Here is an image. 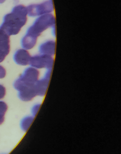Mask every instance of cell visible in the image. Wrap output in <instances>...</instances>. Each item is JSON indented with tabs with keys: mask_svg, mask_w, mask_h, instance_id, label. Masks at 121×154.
Returning a JSON list of instances; mask_svg holds the SVG:
<instances>
[{
	"mask_svg": "<svg viewBox=\"0 0 121 154\" xmlns=\"http://www.w3.org/2000/svg\"><path fill=\"white\" fill-rule=\"evenodd\" d=\"M40 72L34 67H27L13 83V87L18 91V96L23 101H30L37 96L35 85L39 79Z\"/></svg>",
	"mask_w": 121,
	"mask_h": 154,
	"instance_id": "cell-1",
	"label": "cell"
},
{
	"mask_svg": "<svg viewBox=\"0 0 121 154\" xmlns=\"http://www.w3.org/2000/svg\"><path fill=\"white\" fill-rule=\"evenodd\" d=\"M10 51V42H0V63L5 59Z\"/></svg>",
	"mask_w": 121,
	"mask_h": 154,
	"instance_id": "cell-10",
	"label": "cell"
},
{
	"mask_svg": "<svg viewBox=\"0 0 121 154\" xmlns=\"http://www.w3.org/2000/svg\"><path fill=\"white\" fill-rule=\"evenodd\" d=\"M6 72L5 69L3 66L0 65V79L5 78L6 76Z\"/></svg>",
	"mask_w": 121,
	"mask_h": 154,
	"instance_id": "cell-15",
	"label": "cell"
},
{
	"mask_svg": "<svg viewBox=\"0 0 121 154\" xmlns=\"http://www.w3.org/2000/svg\"><path fill=\"white\" fill-rule=\"evenodd\" d=\"M32 121V117H26L21 122V127L23 130H26Z\"/></svg>",
	"mask_w": 121,
	"mask_h": 154,
	"instance_id": "cell-11",
	"label": "cell"
},
{
	"mask_svg": "<svg viewBox=\"0 0 121 154\" xmlns=\"http://www.w3.org/2000/svg\"><path fill=\"white\" fill-rule=\"evenodd\" d=\"M52 69L46 70L44 76L39 79L35 85L37 96L44 97L46 94L49 85Z\"/></svg>",
	"mask_w": 121,
	"mask_h": 154,
	"instance_id": "cell-6",
	"label": "cell"
},
{
	"mask_svg": "<svg viewBox=\"0 0 121 154\" xmlns=\"http://www.w3.org/2000/svg\"><path fill=\"white\" fill-rule=\"evenodd\" d=\"M56 26V18L53 13L45 14L37 17L28 27L26 34L37 39L43 32Z\"/></svg>",
	"mask_w": 121,
	"mask_h": 154,
	"instance_id": "cell-3",
	"label": "cell"
},
{
	"mask_svg": "<svg viewBox=\"0 0 121 154\" xmlns=\"http://www.w3.org/2000/svg\"><path fill=\"white\" fill-rule=\"evenodd\" d=\"M8 107L5 102L0 101V119H5V116L8 109Z\"/></svg>",
	"mask_w": 121,
	"mask_h": 154,
	"instance_id": "cell-12",
	"label": "cell"
},
{
	"mask_svg": "<svg viewBox=\"0 0 121 154\" xmlns=\"http://www.w3.org/2000/svg\"><path fill=\"white\" fill-rule=\"evenodd\" d=\"M56 44L53 40H48L41 44L39 47L40 54L53 57L56 52Z\"/></svg>",
	"mask_w": 121,
	"mask_h": 154,
	"instance_id": "cell-8",
	"label": "cell"
},
{
	"mask_svg": "<svg viewBox=\"0 0 121 154\" xmlns=\"http://www.w3.org/2000/svg\"><path fill=\"white\" fill-rule=\"evenodd\" d=\"M0 42H10V36L0 29Z\"/></svg>",
	"mask_w": 121,
	"mask_h": 154,
	"instance_id": "cell-13",
	"label": "cell"
},
{
	"mask_svg": "<svg viewBox=\"0 0 121 154\" xmlns=\"http://www.w3.org/2000/svg\"><path fill=\"white\" fill-rule=\"evenodd\" d=\"M41 104H37L33 106L32 109V112L33 113V115H36L38 112V111L40 109V107Z\"/></svg>",
	"mask_w": 121,
	"mask_h": 154,
	"instance_id": "cell-16",
	"label": "cell"
},
{
	"mask_svg": "<svg viewBox=\"0 0 121 154\" xmlns=\"http://www.w3.org/2000/svg\"><path fill=\"white\" fill-rule=\"evenodd\" d=\"M6 0H0V4H2L3 2H5Z\"/></svg>",
	"mask_w": 121,
	"mask_h": 154,
	"instance_id": "cell-18",
	"label": "cell"
},
{
	"mask_svg": "<svg viewBox=\"0 0 121 154\" xmlns=\"http://www.w3.org/2000/svg\"><path fill=\"white\" fill-rule=\"evenodd\" d=\"M6 95V88L4 86L0 85V100L5 98Z\"/></svg>",
	"mask_w": 121,
	"mask_h": 154,
	"instance_id": "cell-14",
	"label": "cell"
},
{
	"mask_svg": "<svg viewBox=\"0 0 121 154\" xmlns=\"http://www.w3.org/2000/svg\"><path fill=\"white\" fill-rule=\"evenodd\" d=\"M27 15L32 17H37L45 14L53 13L54 11L53 0H46L40 3L32 4L27 7Z\"/></svg>",
	"mask_w": 121,
	"mask_h": 154,
	"instance_id": "cell-4",
	"label": "cell"
},
{
	"mask_svg": "<svg viewBox=\"0 0 121 154\" xmlns=\"http://www.w3.org/2000/svg\"><path fill=\"white\" fill-rule=\"evenodd\" d=\"M54 64L53 57L40 54L31 57L29 65L37 70L43 69L49 70L52 69Z\"/></svg>",
	"mask_w": 121,
	"mask_h": 154,
	"instance_id": "cell-5",
	"label": "cell"
},
{
	"mask_svg": "<svg viewBox=\"0 0 121 154\" xmlns=\"http://www.w3.org/2000/svg\"><path fill=\"white\" fill-rule=\"evenodd\" d=\"M37 40V39L26 34L21 40V45L23 49L26 50H30L35 47Z\"/></svg>",
	"mask_w": 121,
	"mask_h": 154,
	"instance_id": "cell-9",
	"label": "cell"
},
{
	"mask_svg": "<svg viewBox=\"0 0 121 154\" xmlns=\"http://www.w3.org/2000/svg\"><path fill=\"white\" fill-rule=\"evenodd\" d=\"M27 16V7L21 5L15 6L11 13L3 17L0 29L10 36L17 35L26 24Z\"/></svg>",
	"mask_w": 121,
	"mask_h": 154,
	"instance_id": "cell-2",
	"label": "cell"
},
{
	"mask_svg": "<svg viewBox=\"0 0 121 154\" xmlns=\"http://www.w3.org/2000/svg\"><path fill=\"white\" fill-rule=\"evenodd\" d=\"M5 121V119H0V125H1Z\"/></svg>",
	"mask_w": 121,
	"mask_h": 154,
	"instance_id": "cell-17",
	"label": "cell"
},
{
	"mask_svg": "<svg viewBox=\"0 0 121 154\" xmlns=\"http://www.w3.org/2000/svg\"><path fill=\"white\" fill-rule=\"evenodd\" d=\"M31 57V56L27 50L19 49L14 53L13 60L18 65L25 66L30 64Z\"/></svg>",
	"mask_w": 121,
	"mask_h": 154,
	"instance_id": "cell-7",
	"label": "cell"
}]
</instances>
